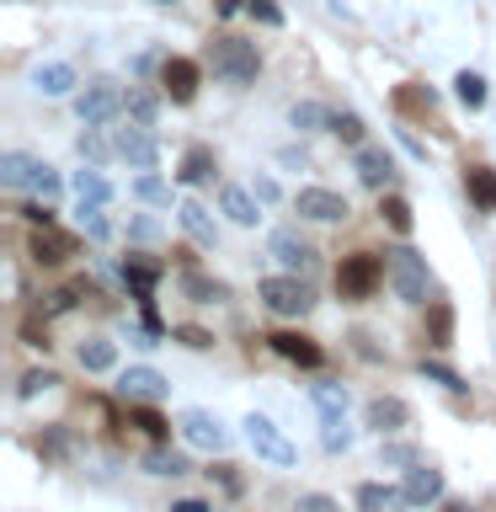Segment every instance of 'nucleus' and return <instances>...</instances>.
Returning <instances> with one entry per match:
<instances>
[{
    "instance_id": "nucleus-23",
    "label": "nucleus",
    "mask_w": 496,
    "mask_h": 512,
    "mask_svg": "<svg viewBox=\"0 0 496 512\" xmlns=\"http://www.w3.org/2000/svg\"><path fill=\"white\" fill-rule=\"evenodd\" d=\"M182 294L192 299V304H224V299H230V288H224L219 278H203V272H182Z\"/></svg>"
},
{
    "instance_id": "nucleus-52",
    "label": "nucleus",
    "mask_w": 496,
    "mask_h": 512,
    "mask_svg": "<svg viewBox=\"0 0 496 512\" xmlns=\"http://www.w3.org/2000/svg\"><path fill=\"white\" fill-rule=\"evenodd\" d=\"M251 192H256L262 203H272V198H278V182H272V176H256V182H251Z\"/></svg>"
},
{
    "instance_id": "nucleus-35",
    "label": "nucleus",
    "mask_w": 496,
    "mask_h": 512,
    "mask_svg": "<svg viewBox=\"0 0 496 512\" xmlns=\"http://www.w3.org/2000/svg\"><path fill=\"white\" fill-rule=\"evenodd\" d=\"M454 96L464 107H486V80H480L475 70H464V75H454Z\"/></svg>"
},
{
    "instance_id": "nucleus-38",
    "label": "nucleus",
    "mask_w": 496,
    "mask_h": 512,
    "mask_svg": "<svg viewBox=\"0 0 496 512\" xmlns=\"http://www.w3.org/2000/svg\"><path fill=\"white\" fill-rule=\"evenodd\" d=\"M331 134L358 150V144H363V118H358V112H336V118H331Z\"/></svg>"
},
{
    "instance_id": "nucleus-25",
    "label": "nucleus",
    "mask_w": 496,
    "mask_h": 512,
    "mask_svg": "<svg viewBox=\"0 0 496 512\" xmlns=\"http://www.w3.org/2000/svg\"><path fill=\"white\" fill-rule=\"evenodd\" d=\"M406 507V491H395V486H358V512H400Z\"/></svg>"
},
{
    "instance_id": "nucleus-4",
    "label": "nucleus",
    "mask_w": 496,
    "mask_h": 512,
    "mask_svg": "<svg viewBox=\"0 0 496 512\" xmlns=\"http://www.w3.org/2000/svg\"><path fill=\"white\" fill-rule=\"evenodd\" d=\"M240 427H246V443H251V454H256V459H267V464H294V459H299V448L283 438V427L272 422V416L251 411Z\"/></svg>"
},
{
    "instance_id": "nucleus-24",
    "label": "nucleus",
    "mask_w": 496,
    "mask_h": 512,
    "mask_svg": "<svg viewBox=\"0 0 496 512\" xmlns=\"http://www.w3.org/2000/svg\"><path fill=\"white\" fill-rule=\"evenodd\" d=\"M464 187H470V198L480 214H496V171L491 166H470L464 171Z\"/></svg>"
},
{
    "instance_id": "nucleus-6",
    "label": "nucleus",
    "mask_w": 496,
    "mask_h": 512,
    "mask_svg": "<svg viewBox=\"0 0 496 512\" xmlns=\"http://www.w3.org/2000/svg\"><path fill=\"white\" fill-rule=\"evenodd\" d=\"M176 427H182V438L192 448H203V454H224V448H230V427H224L214 411H182Z\"/></svg>"
},
{
    "instance_id": "nucleus-40",
    "label": "nucleus",
    "mask_w": 496,
    "mask_h": 512,
    "mask_svg": "<svg viewBox=\"0 0 496 512\" xmlns=\"http://www.w3.org/2000/svg\"><path fill=\"white\" fill-rule=\"evenodd\" d=\"M288 118H294V128H331V112L320 107V102H299Z\"/></svg>"
},
{
    "instance_id": "nucleus-42",
    "label": "nucleus",
    "mask_w": 496,
    "mask_h": 512,
    "mask_svg": "<svg viewBox=\"0 0 496 512\" xmlns=\"http://www.w3.org/2000/svg\"><path fill=\"white\" fill-rule=\"evenodd\" d=\"M80 235H91V240H107V219H102V203H80Z\"/></svg>"
},
{
    "instance_id": "nucleus-33",
    "label": "nucleus",
    "mask_w": 496,
    "mask_h": 512,
    "mask_svg": "<svg viewBox=\"0 0 496 512\" xmlns=\"http://www.w3.org/2000/svg\"><path fill=\"white\" fill-rule=\"evenodd\" d=\"M75 192H80V203H107L112 198V187H107L102 171H75Z\"/></svg>"
},
{
    "instance_id": "nucleus-8",
    "label": "nucleus",
    "mask_w": 496,
    "mask_h": 512,
    "mask_svg": "<svg viewBox=\"0 0 496 512\" xmlns=\"http://www.w3.org/2000/svg\"><path fill=\"white\" fill-rule=\"evenodd\" d=\"M123 102H128V96H123L118 80H96L91 91H80V96H75V112H80V123H91V128H96V123H107Z\"/></svg>"
},
{
    "instance_id": "nucleus-7",
    "label": "nucleus",
    "mask_w": 496,
    "mask_h": 512,
    "mask_svg": "<svg viewBox=\"0 0 496 512\" xmlns=\"http://www.w3.org/2000/svg\"><path fill=\"white\" fill-rule=\"evenodd\" d=\"M294 208H299V219H310V224H342L352 214L347 198H342V192H331V187H304L294 198Z\"/></svg>"
},
{
    "instance_id": "nucleus-39",
    "label": "nucleus",
    "mask_w": 496,
    "mask_h": 512,
    "mask_svg": "<svg viewBox=\"0 0 496 512\" xmlns=\"http://www.w3.org/2000/svg\"><path fill=\"white\" fill-rule=\"evenodd\" d=\"M54 384H59V374H54V368H32V374H22V384H16V395H22V400H32V395L54 390Z\"/></svg>"
},
{
    "instance_id": "nucleus-2",
    "label": "nucleus",
    "mask_w": 496,
    "mask_h": 512,
    "mask_svg": "<svg viewBox=\"0 0 496 512\" xmlns=\"http://www.w3.org/2000/svg\"><path fill=\"white\" fill-rule=\"evenodd\" d=\"M208 59H214V75H224L230 86H251L256 70H262V54H256V43L230 38V32L208 43Z\"/></svg>"
},
{
    "instance_id": "nucleus-36",
    "label": "nucleus",
    "mask_w": 496,
    "mask_h": 512,
    "mask_svg": "<svg viewBox=\"0 0 496 512\" xmlns=\"http://www.w3.org/2000/svg\"><path fill=\"white\" fill-rule=\"evenodd\" d=\"M320 443H326L331 454L352 448V427H347V416H326V422H320Z\"/></svg>"
},
{
    "instance_id": "nucleus-1",
    "label": "nucleus",
    "mask_w": 496,
    "mask_h": 512,
    "mask_svg": "<svg viewBox=\"0 0 496 512\" xmlns=\"http://www.w3.org/2000/svg\"><path fill=\"white\" fill-rule=\"evenodd\" d=\"M384 272H390V288H395L406 304H427L432 272H427V256H422V251H411V246L384 251Z\"/></svg>"
},
{
    "instance_id": "nucleus-57",
    "label": "nucleus",
    "mask_w": 496,
    "mask_h": 512,
    "mask_svg": "<svg viewBox=\"0 0 496 512\" xmlns=\"http://www.w3.org/2000/svg\"><path fill=\"white\" fill-rule=\"evenodd\" d=\"M155 6H176V0H155Z\"/></svg>"
},
{
    "instance_id": "nucleus-13",
    "label": "nucleus",
    "mask_w": 496,
    "mask_h": 512,
    "mask_svg": "<svg viewBox=\"0 0 496 512\" xmlns=\"http://www.w3.org/2000/svg\"><path fill=\"white\" fill-rule=\"evenodd\" d=\"M352 166H358V182L363 187H390V176H395V160L390 150H379V144H358V155H352Z\"/></svg>"
},
{
    "instance_id": "nucleus-44",
    "label": "nucleus",
    "mask_w": 496,
    "mask_h": 512,
    "mask_svg": "<svg viewBox=\"0 0 496 512\" xmlns=\"http://www.w3.org/2000/svg\"><path fill=\"white\" fill-rule=\"evenodd\" d=\"M22 219L32 224V230H54V203H48V198H32V203H22Z\"/></svg>"
},
{
    "instance_id": "nucleus-49",
    "label": "nucleus",
    "mask_w": 496,
    "mask_h": 512,
    "mask_svg": "<svg viewBox=\"0 0 496 512\" xmlns=\"http://www.w3.org/2000/svg\"><path fill=\"white\" fill-rule=\"evenodd\" d=\"M352 352H358V358H368V363H379V358H384V352L374 347V336H368V331H352Z\"/></svg>"
},
{
    "instance_id": "nucleus-5",
    "label": "nucleus",
    "mask_w": 496,
    "mask_h": 512,
    "mask_svg": "<svg viewBox=\"0 0 496 512\" xmlns=\"http://www.w3.org/2000/svg\"><path fill=\"white\" fill-rule=\"evenodd\" d=\"M256 299H262L272 315H288V320L304 315V310L315 304V294H310L299 278H262V283H256Z\"/></svg>"
},
{
    "instance_id": "nucleus-55",
    "label": "nucleus",
    "mask_w": 496,
    "mask_h": 512,
    "mask_svg": "<svg viewBox=\"0 0 496 512\" xmlns=\"http://www.w3.org/2000/svg\"><path fill=\"white\" fill-rule=\"evenodd\" d=\"M171 512H214V507L198 502V496H182V502H171Z\"/></svg>"
},
{
    "instance_id": "nucleus-29",
    "label": "nucleus",
    "mask_w": 496,
    "mask_h": 512,
    "mask_svg": "<svg viewBox=\"0 0 496 512\" xmlns=\"http://www.w3.org/2000/svg\"><path fill=\"white\" fill-rule=\"evenodd\" d=\"M379 219L390 224L395 235H411V224H416L411 203H406V198H395V192H390V198H379Z\"/></svg>"
},
{
    "instance_id": "nucleus-48",
    "label": "nucleus",
    "mask_w": 496,
    "mask_h": 512,
    "mask_svg": "<svg viewBox=\"0 0 496 512\" xmlns=\"http://www.w3.org/2000/svg\"><path fill=\"white\" fill-rule=\"evenodd\" d=\"M294 512H342V507H336V502H331V496H326V491H304Z\"/></svg>"
},
{
    "instance_id": "nucleus-51",
    "label": "nucleus",
    "mask_w": 496,
    "mask_h": 512,
    "mask_svg": "<svg viewBox=\"0 0 496 512\" xmlns=\"http://www.w3.org/2000/svg\"><path fill=\"white\" fill-rule=\"evenodd\" d=\"M208 475H214L224 491H240V475H235V464H214V470H208Z\"/></svg>"
},
{
    "instance_id": "nucleus-43",
    "label": "nucleus",
    "mask_w": 496,
    "mask_h": 512,
    "mask_svg": "<svg viewBox=\"0 0 496 512\" xmlns=\"http://www.w3.org/2000/svg\"><path fill=\"white\" fill-rule=\"evenodd\" d=\"M22 342L38 347V352L54 347V342H48V315H27V320H22Z\"/></svg>"
},
{
    "instance_id": "nucleus-28",
    "label": "nucleus",
    "mask_w": 496,
    "mask_h": 512,
    "mask_svg": "<svg viewBox=\"0 0 496 512\" xmlns=\"http://www.w3.org/2000/svg\"><path fill=\"white\" fill-rule=\"evenodd\" d=\"M128 422H134L139 432H144V438H166V432H171V422H166V416H160L155 406H150V400H139V406H128Z\"/></svg>"
},
{
    "instance_id": "nucleus-11",
    "label": "nucleus",
    "mask_w": 496,
    "mask_h": 512,
    "mask_svg": "<svg viewBox=\"0 0 496 512\" xmlns=\"http://www.w3.org/2000/svg\"><path fill=\"white\" fill-rule=\"evenodd\" d=\"M363 416H368V427H379L384 438H390V432H406L411 427V406L400 395H374L363 406Z\"/></svg>"
},
{
    "instance_id": "nucleus-27",
    "label": "nucleus",
    "mask_w": 496,
    "mask_h": 512,
    "mask_svg": "<svg viewBox=\"0 0 496 512\" xmlns=\"http://www.w3.org/2000/svg\"><path fill=\"white\" fill-rule=\"evenodd\" d=\"M32 86H38L43 96H70L75 70L70 64H38V70H32Z\"/></svg>"
},
{
    "instance_id": "nucleus-21",
    "label": "nucleus",
    "mask_w": 496,
    "mask_h": 512,
    "mask_svg": "<svg viewBox=\"0 0 496 512\" xmlns=\"http://www.w3.org/2000/svg\"><path fill=\"white\" fill-rule=\"evenodd\" d=\"M208 176H214V150H208V144H192V150L182 155V171H176V182H182V187H203Z\"/></svg>"
},
{
    "instance_id": "nucleus-16",
    "label": "nucleus",
    "mask_w": 496,
    "mask_h": 512,
    "mask_svg": "<svg viewBox=\"0 0 496 512\" xmlns=\"http://www.w3.org/2000/svg\"><path fill=\"white\" fill-rule=\"evenodd\" d=\"M406 507H427V502H443V475L432 464H411L406 470Z\"/></svg>"
},
{
    "instance_id": "nucleus-30",
    "label": "nucleus",
    "mask_w": 496,
    "mask_h": 512,
    "mask_svg": "<svg viewBox=\"0 0 496 512\" xmlns=\"http://www.w3.org/2000/svg\"><path fill=\"white\" fill-rule=\"evenodd\" d=\"M27 171H32V155H22V150L0 155V187L22 192V187H27Z\"/></svg>"
},
{
    "instance_id": "nucleus-37",
    "label": "nucleus",
    "mask_w": 496,
    "mask_h": 512,
    "mask_svg": "<svg viewBox=\"0 0 496 512\" xmlns=\"http://www.w3.org/2000/svg\"><path fill=\"white\" fill-rule=\"evenodd\" d=\"M75 299H80V288L70 283V288H54V294H43L38 299V315H48V320H54V315H70L75 310Z\"/></svg>"
},
{
    "instance_id": "nucleus-47",
    "label": "nucleus",
    "mask_w": 496,
    "mask_h": 512,
    "mask_svg": "<svg viewBox=\"0 0 496 512\" xmlns=\"http://www.w3.org/2000/svg\"><path fill=\"white\" fill-rule=\"evenodd\" d=\"M134 192H139L144 203H171V187L160 182V176H139V182H134Z\"/></svg>"
},
{
    "instance_id": "nucleus-32",
    "label": "nucleus",
    "mask_w": 496,
    "mask_h": 512,
    "mask_svg": "<svg viewBox=\"0 0 496 512\" xmlns=\"http://www.w3.org/2000/svg\"><path fill=\"white\" fill-rule=\"evenodd\" d=\"M27 187L38 192V198H48V203H54L64 182H59V171H54V166H43V160H32V171H27Z\"/></svg>"
},
{
    "instance_id": "nucleus-20",
    "label": "nucleus",
    "mask_w": 496,
    "mask_h": 512,
    "mask_svg": "<svg viewBox=\"0 0 496 512\" xmlns=\"http://www.w3.org/2000/svg\"><path fill=\"white\" fill-rule=\"evenodd\" d=\"M75 358H80V368H86V374H107V368H118V347H112L107 336H86Z\"/></svg>"
},
{
    "instance_id": "nucleus-9",
    "label": "nucleus",
    "mask_w": 496,
    "mask_h": 512,
    "mask_svg": "<svg viewBox=\"0 0 496 512\" xmlns=\"http://www.w3.org/2000/svg\"><path fill=\"white\" fill-rule=\"evenodd\" d=\"M267 347L278 352V358L299 363V368H320V363H326L320 342H315V336H304V331H272V336H267Z\"/></svg>"
},
{
    "instance_id": "nucleus-17",
    "label": "nucleus",
    "mask_w": 496,
    "mask_h": 512,
    "mask_svg": "<svg viewBox=\"0 0 496 512\" xmlns=\"http://www.w3.org/2000/svg\"><path fill=\"white\" fill-rule=\"evenodd\" d=\"M256 203H262V198H256L251 187H224L219 192V208L230 214V224H240V230H251V224L262 219V208H256Z\"/></svg>"
},
{
    "instance_id": "nucleus-50",
    "label": "nucleus",
    "mask_w": 496,
    "mask_h": 512,
    "mask_svg": "<svg viewBox=\"0 0 496 512\" xmlns=\"http://www.w3.org/2000/svg\"><path fill=\"white\" fill-rule=\"evenodd\" d=\"M251 16H256V22H267V27H278V22H283V11L272 6V0H251Z\"/></svg>"
},
{
    "instance_id": "nucleus-45",
    "label": "nucleus",
    "mask_w": 496,
    "mask_h": 512,
    "mask_svg": "<svg viewBox=\"0 0 496 512\" xmlns=\"http://www.w3.org/2000/svg\"><path fill=\"white\" fill-rule=\"evenodd\" d=\"M171 336H176L182 347H192V352H208V347H214V336H208L203 326H171Z\"/></svg>"
},
{
    "instance_id": "nucleus-41",
    "label": "nucleus",
    "mask_w": 496,
    "mask_h": 512,
    "mask_svg": "<svg viewBox=\"0 0 496 512\" xmlns=\"http://www.w3.org/2000/svg\"><path fill=\"white\" fill-rule=\"evenodd\" d=\"M422 374H427L432 384H443L448 395H464V390H470V384H464V379L454 374V368H443V363H427V358H422Z\"/></svg>"
},
{
    "instance_id": "nucleus-31",
    "label": "nucleus",
    "mask_w": 496,
    "mask_h": 512,
    "mask_svg": "<svg viewBox=\"0 0 496 512\" xmlns=\"http://www.w3.org/2000/svg\"><path fill=\"white\" fill-rule=\"evenodd\" d=\"M310 400L320 406V416H347V384H315Z\"/></svg>"
},
{
    "instance_id": "nucleus-56",
    "label": "nucleus",
    "mask_w": 496,
    "mask_h": 512,
    "mask_svg": "<svg viewBox=\"0 0 496 512\" xmlns=\"http://www.w3.org/2000/svg\"><path fill=\"white\" fill-rule=\"evenodd\" d=\"M443 512H475V507H464V502H443Z\"/></svg>"
},
{
    "instance_id": "nucleus-46",
    "label": "nucleus",
    "mask_w": 496,
    "mask_h": 512,
    "mask_svg": "<svg viewBox=\"0 0 496 512\" xmlns=\"http://www.w3.org/2000/svg\"><path fill=\"white\" fill-rule=\"evenodd\" d=\"M123 107H128V118H134V123H155V96L150 91H134Z\"/></svg>"
},
{
    "instance_id": "nucleus-10",
    "label": "nucleus",
    "mask_w": 496,
    "mask_h": 512,
    "mask_svg": "<svg viewBox=\"0 0 496 512\" xmlns=\"http://www.w3.org/2000/svg\"><path fill=\"white\" fill-rule=\"evenodd\" d=\"M118 155L128 160V166L150 171L155 160H160V144L150 139V123H128V128H118Z\"/></svg>"
},
{
    "instance_id": "nucleus-12",
    "label": "nucleus",
    "mask_w": 496,
    "mask_h": 512,
    "mask_svg": "<svg viewBox=\"0 0 496 512\" xmlns=\"http://www.w3.org/2000/svg\"><path fill=\"white\" fill-rule=\"evenodd\" d=\"M198 80H203V70L192 59H166L160 64V86H166L171 102H192V96H198Z\"/></svg>"
},
{
    "instance_id": "nucleus-26",
    "label": "nucleus",
    "mask_w": 496,
    "mask_h": 512,
    "mask_svg": "<svg viewBox=\"0 0 496 512\" xmlns=\"http://www.w3.org/2000/svg\"><path fill=\"white\" fill-rule=\"evenodd\" d=\"M427 342L438 347V352H443V347H454V310H448L443 299H432V304H427Z\"/></svg>"
},
{
    "instance_id": "nucleus-19",
    "label": "nucleus",
    "mask_w": 496,
    "mask_h": 512,
    "mask_svg": "<svg viewBox=\"0 0 496 512\" xmlns=\"http://www.w3.org/2000/svg\"><path fill=\"white\" fill-rule=\"evenodd\" d=\"M176 219H182V230L198 240V246H214V240H219V224H214V214H208L203 203H192V198H187L182 208H176Z\"/></svg>"
},
{
    "instance_id": "nucleus-14",
    "label": "nucleus",
    "mask_w": 496,
    "mask_h": 512,
    "mask_svg": "<svg viewBox=\"0 0 496 512\" xmlns=\"http://www.w3.org/2000/svg\"><path fill=\"white\" fill-rule=\"evenodd\" d=\"M267 251L294 272H315V251H310V240H299V230H272Z\"/></svg>"
},
{
    "instance_id": "nucleus-54",
    "label": "nucleus",
    "mask_w": 496,
    "mask_h": 512,
    "mask_svg": "<svg viewBox=\"0 0 496 512\" xmlns=\"http://www.w3.org/2000/svg\"><path fill=\"white\" fill-rule=\"evenodd\" d=\"M384 459H390V464H416V448L395 443V448H384Z\"/></svg>"
},
{
    "instance_id": "nucleus-34",
    "label": "nucleus",
    "mask_w": 496,
    "mask_h": 512,
    "mask_svg": "<svg viewBox=\"0 0 496 512\" xmlns=\"http://www.w3.org/2000/svg\"><path fill=\"white\" fill-rule=\"evenodd\" d=\"M144 470L150 475H187V459L171 454V448H150V454H144Z\"/></svg>"
},
{
    "instance_id": "nucleus-3",
    "label": "nucleus",
    "mask_w": 496,
    "mask_h": 512,
    "mask_svg": "<svg viewBox=\"0 0 496 512\" xmlns=\"http://www.w3.org/2000/svg\"><path fill=\"white\" fill-rule=\"evenodd\" d=\"M384 278H390V272H384V262L374 251H352V256H342V267H336V294L342 299H368Z\"/></svg>"
},
{
    "instance_id": "nucleus-53",
    "label": "nucleus",
    "mask_w": 496,
    "mask_h": 512,
    "mask_svg": "<svg viewBox=\"0 0 496 512\" xmlns=\"http://www.w3.org/2000/svg\"><path fill=\"white\" fill-rule=\"evenodd\" d=\"M80 155H91V160H102L107 155V144L96 139V134H80Z\"/></svg>"
},
{
    "instance_id": "nucleus-18",
    "label": "nucleus",
    "mask_w": 496,
    "mask_h": 512,
    "mask_svg": "<svg viewBox=\"0 0 496 512\" xmlns=\"http://www.w3.org/2000/svg\"><path fill=\"white\" fill-rule=\"evenodd\" d=\"M70 251H75V240H64V235H54V230H38V235L27 240V256H32L38 267H64V256H70Z\"/></svg>"
},
{
    "instance_id": "nucleus-22",
    "label": "nucleus",
    "mask_w": 496,
    "mask_h": 512,
    "mask_svg": "<svg viewBox=\"0 0 496 512\" xmlns=\"http://www.w3.org/2000/svg\"><path fill=\"white\" fill-rule=\"evenodd\" d=\"M123 283L134 288V299H150V288L160 283V262H150V256H128V262H123Z\"/></svg>"
},
{
    "instance_id": "nucleus-15",
    "label": "nucleus",
    "mask_w": 496,
    "mask_h": 512,
    "mask_svg": "<svg viewBox=\"0 0 496 512\" xmlns=\"http://www.w3.org/2000/svg\"><path fill=\"white\" fill-rule=\"evenodd\" d=\"M118 395L123 400H134V406H139V400H160V395H166V374H155V368H123V374H118Z\"/></svg>"
}]
</instances>
